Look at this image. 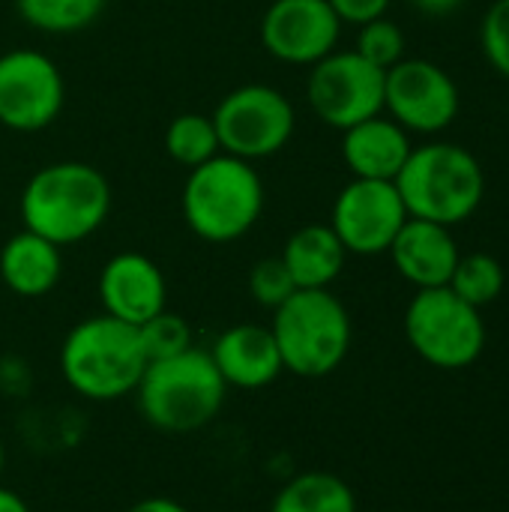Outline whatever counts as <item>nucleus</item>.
<instances>
[{
	"mask_svg": "<svg viewBox=\"0 0 509 512\" xmlns=\"http://www.w3.org/2000/svg\"><path fill=\"white\" fill-rule=\"evenodd\" d=\"M384 69L372 66L354 48L318 60L306 81V99L315 117L333 129H351L360 120L384 114Z\"/></svg>",
	"mask_w": 509,
	"mask_h": 512,
	"instance_id": "9",
	"label": "nucleus"
},
{
	"mask_svg": "<svg viewBox=\"0 0 509 512\" xmlns=\"http://www.w3.org/2000/svg\"><path fill=\"white\" fill-rule=\"evenodd\" d=\"M66 84L57 63L33 48L0 54V126L39 132L63 111Z\"/></svg>",
	"mask_w": 509,
	"mask_h": 512,
	"instance_id": "11",
	"label": "nucleus"
},
{
	"mask_svg": "<svg viewBox=\"0 0 509 512\" xmlns=\"http://www.w3.org/2000/svg\"><path fill=\"white\" fill-rule=\"evenodd\" d=\"M147 363L138 327L105 312L75 324L60 345L63 381L90 402H117L135 393Z\"/></svg>",
	"mask_w": 509,
	"mask_h": 512,
	"instance_id": "2",
	"label": "nucleus"
},
{
	"mask_svg": "<svg viewBox=\"0 0 509 512\" xmlns=\"http://www.w3.org/2000/svg\"><path fill=\"white\" fill-rule=\"evenodd\" d=\"M279 258L297 288H330L345 270L348 249L330 225H303L288 237Z\"/></svg>",
	"mask_w": 509,
	"mask_h": 512,
	"instance_id": "19",
	"label": "nucleus"
},
{
	"mask_svg": "<svg viewBox=\"0 0 509 512\" xmlns=\"http://www.w3.org/2000/svg\"><path fill=\"white\" fill-rule=\"evenodd\" d=\"M210 117L222 153L246 162L279 153L297 126L291 99L270 84H243L225 93Z\"/></svg>",
	"mask_w": 509,
	"mask_h": 512,
	"instance_id": "8",
	"label": "nucleus"
},
{
	"mask_svg": "<svg viewBox=\"0 0 509 512\" xmlns=\"http://www.w3.org/2000/svg\"><path fill=\"white\" fill-rule=\"evenodd\" d=\"M270 333L285 372L297 378H327L351 351V315L330 288H297L273 309Z\"/></svg>",
	"mask_w": 509,
	"mask_h": 512,
	"instance_id": "6",
	"label": "nucleus"
},
{
	"mask_svg": "<svg viewBox=\"0 0 509 512\" xmlns=\"http://www.w3.org/2000/svg\"><path fill=\"white\" fill-rule=\"evenodd\" d=\"M108 0H15L18 15L42 33H78L90 27Z\"/></svg>",
	"mask_w": 509,
	"mask_h": 512,
	"instance_id": "21",
	"label": "nucleus"
},
{
	"mask_svg": "<svg viewBox=\"0 0 509 512\" xmlns=\"http://www.w3.org/2000/svg\"><path fill=\"white\" fill-rule=\"evenodd\" d=\"M0 512H30V507H27V501L18 492L0 486Z\"/></svg>",
	"mask_w": 509,
	"mask_h": 512,
	"instance_id": "31",
	"label": "nucleus"
},
{
	"mask_svg": "<svg viewBox=\"0 0 509 512\" xmlns=\"http://www.w3.org/2000/svg\"><path fill=\"white\" fill-rule=\"evenodd\" d=\"M408 210L393 180H363L354 177L333 201L330 228L348 249V255H384L402 225Z\"/></svg>",
	"mask_w": 509,
	"mask_h": 512,
	"instance_id": "12",
	"label": "nucleus"
},
{
	"mask_svg": "<svg viewBox=\"0 0 509 512\" xmlns=\"http://www.w3.org/2000/svg\"><path fill=\"white\" fill-rule=\"evenodd\" d=\"M405 336L417 357L435 369H468L486 348V324L477 306L456 291L423 288L405 309Z\"/></svg>",
	"mask_w": 509,
	"mask_h": 512,
	"instance_id": "7",
	"label": "nucleus"
},
{
	"mask_svg": "<svg viewBox=\"0 0 509 512\" xmlns=\"http://www.w3.org/2000/svg\"><path fill=\"white\" fill-rule=\"evenodd\" d=\"M210 360L222 381L240 390H261L285 372L276 339L270 327L261 324H234L222 330L210 348Z\"/></svg>",
	"mask_w": 509,
	"mask_h": 512,
	"instance_id": "16",
	"label": "nucleus"
},
{
	"mask_svg": "<svg viewBox=\"0 0 509 512\" xmlns=\"http://www.w3.org/2000/svg\"><path fill=\"white\" fill-rule=\"evenodd\" d=\"M297 291L282 258H261L249 273V294L264 309H279Z\"/></svg>",
	"mask_w": 509,
	"mask_h": 512,
	"instance_id": "26",
	"label": "nucleus"
},
{
	"mask_svg": "<svg viewBox=\"0 0 509 512\" xmlns=\"http://www.w3.org/2000/svg\"><path fill=\"white\" fill-rule=\"evenodd\" d=\"M138 333H141V345H144L147 360H165V357H174V354H183L192 348L189 321L168 312V309H162L147 324H141Z\"/></svg>",
	"mask_w": 509,
	"mask_h": 512,
	"instance_id": "25",
	"label": "nucleus"
},
{
	"mask_svg": "<svg viewBox=\"0 0 509 512\" xmlns=\"http://www.w3.org/2000/svg\"><path fill=\"white\" fill-rule=\"evenodd\" d=\"M462 96L447 69L432 60L402 57L384 75V111L405 132L438 135L459 117Z\"/></svg>",
	"mask_w": 509,
	"mask_h": 512,
	"instance_id": "10",
	"label": "nucleus"
},
{
	"mask_svg": "<svg viewBox=\"0 0 509 512\" xmlns=\"http://www.w3.org/2000/svg\"><path fill=\"white\" fill-rule=\"evenodd\" d=\"M270 512H357V498L342 477L330 471H306L276 492Z\"/></svg>",
	"mask_w": 509,
	"mask_h": 512,
	"instance_id": "20",
	"label": "nucleus"
},
{
	"mask_svg": "<svg viewBox=\"0 0 509 512\" xmlns=\"http://www.w3.org/2000/svg\"><path fill=\"white\" fill-rule=\"evenodd\" d=\"M480 48L495 72L509 78V0H495L480 24Z\"/></svg>",
	"mask_w": 509,
	"mask_h": 512,
	"instance_id": "27",
	"label": "nucleus"
},
{
	"mask_svg": "<svg viewBox=\"0 0 509 512\" xmlns=\"http://www.w3.org/2000/svg\"><path fill=\"white\" fill-rule=\"evenodd\" d=\"M180 210L189 231L204 243H234L264 213V180L252 162L216 153L204 165L189 168Z\"/></svg>",
	"mask_w": 509,
	"mask_h": 512,
	"instance_id": "5",
	"label": "nucleus"
},
{
	"mask_svg": "<svg viewBox=\"0 0 509 512\" xmlns=\"http://www.w3.org/2000/svg\"><path fill=\"white\" fill-rule=\"evenodd\" d=\"M126 512H189L180 501L174 498H165V495H153V498H144L138 504H132Z\"/></svg>",
	"mask_w": 509,
	"mask_h": 512,
	"instance_id": "29",
	"label": "nucleus"
},
{
	"mask_svg": "<svg viewBox=\"0 0 509 512\" xmlns=\"http://www.w3.org/2000/svg\"><path fill=\"white\" fill-rule=\"evenodd\" d=\"M327 3L333 6L342 24H357V27L381 18L390 6V0H327Z\"/></svg>",
	"mask_w": 509,
	"mask_h": 512,
	"instance_id": "28",
	"label": "nucleus"
},
{
	"mask_svg": "<svg viewBox=\"0 0 509 512\" xmlns=\"http://www.w3.org/2000/svg\"><path fill=\"white\" fill-rule=\"evenodd\" d=\"M504 267L495 255L486 252H471V255H459V264L450 276V291H456L465 303L483 309L489 303H495L504 291Z\"/></svg>",
	"mask_w": 509,
	"mask_h": 512,
	"instance_id": "23",
	"label": "nucleus"
},
{
	"mask_svg": "<svg viewBox=\"0 0 509 512\" xmlns=\"http://www.w3.org/2000/svg\"><path fill=\"white\" fill-rule=\"evenodd\" d=\"M165 150L174 162H180L186 168H198L207 159H213L216 153H222L213 117H207V114L174 117L171 126L165 129Z\"/></svg>",
	"mask_w": 509,
	"mask_h": 512,
	"instance_id": "22",
	"label": "nucleus"
},
{
	"mask_svg": "<svg viewBox=\"0 0 509 512\" xmlns=\"http://www.w3.org/2000/svg\"><path fill=\"white\" fill-rule=\"evenodd\" d=\"M411 150V132L384 114L360 120L342 132V159L348 171L363 180H396Z\"/></svg>",
	"mask_w": 509,
	"mask_h": 512,
	"instance_id": "17",
	"label": "nucleus"
},
{
	"mask_svg": "<svg viewBox=\"0 0 509 512\" xmlns=\"http://www.w3.org/2000/svg\"><path fill=\"white\" fill-rule=\"evenodd\" d=\"M387 252H390L399 276L405 282H411L417 291L450 285V276L462 255L447 225L411 219V216Z\"/></svg>",
	"mask_w": 509,
	"mask_h": 512,
	"instance_id": "15",
	"label": "nucleus"
},
{
	"mask_svg": "<svg viewBox=\"0 0 509 512\" xmlns=\"http://www.w3.org/2000/svg\"><path fill=\"white\" fill-rule=\"evenodd\" d=\"M342 21L327 0H273L261 18V45L282 63L315 66L336 51Z\"/></svg>",
	"mask_w": 509,
	"mask_h": 512,
	"instance_id": "13",
	"label": "nucleus"
},
{
	"mask_svg": "<svg viewBox=\"0 0 509 512\" xmlns=\"http://www.w3.org/2000/svg\"><path fill=\"white\" fill-rule=\"evenodd\" d=\"M60 273H63L60 246L27 228L12 234L0 249V279L18 297L27 300L45 297L48 291L57 288Z\"/></svg>",
	"mask_w": 509,
	"mask_h": 512,
	"instance_id": "18",
	"label": "nucleus"
},
{
	"mask_svg": "<svg viewBox=\"0 0 509 512\" xmlns=\"http://www.w3.org/2000/svg\"><path fill=\"white\" fill-rule=\"evenodd\" d=\"M3 468H6V450H3V441H0V477H3Z\"/></svg>",
	"mask_w": 509,
	"mask_h": 512,
	"instance_id": "32",
	"label": "nucleus"
},
{
	"mask_svg": "<svg viewBox=\"0 0 509 512\" xmlns=\"http://www.w3.org/2000/svg\"><path fill=\"white\" fill-rule=\"evenodd\" d=\"M393 183L411 219H426L447 228L471 219L486 195L480 159L450 141L414 147Z\"/></svg>",
	"mask_w": 509,
	"mask_h": 512,
	"instance_id": "4",
	"label": "nucleus"
},
{
	"mask_svg": "<svg viewBox=\"0 0 509 512\" xmlns=\"http://www.w3.org/2000/svg\"><path fill=\"white\" fill-rule=\"evenodd\" d=\"M18 207L27 231L63 249L102 228L111 210V186L87 162H54L24 183Z\"/></svg>",
	"mask_w": 509,
	"mask_h": 512,
	"instance_id": "1",
	"label": "nucleus"
},
{
	"mask_svg": "<svg viewBox=\"0 0 509 512\" xmlns=\"http://www.w3.org/2000/svg\"><path fill=\"white\" fill-rule=\"evenodd\" d=\"M225 396L228 384L210 360V351L195 345L183 354L150 360L135 387L141 417L153 429L171 435H189L213 423Z\"/></svg>",
	"mask_w": 509,
	"mask_h": 512,
	"instance_id": "3",
	"label": "nucleus"
},
{
	"mask_svg": "<svg viewBox=\"0 0 509 512\" xmlns=\"http://www.w3.org/2000/svg\"><path fill=\"white\" fill-rule=\"evenodd\" d=\"M99 300L105 315L141 327L168 303V285L153 258L141 252H117L99 273Z\"/></svg>",
	"mask_w": 509,
	"mask_h": 512,
	"instance_id": "14",
	"label": "nucleus"
},
{
	"mask_svg": "<svg viewBox=\"0 0 509 512\" xmlns=\"http://www.w3.org/2000/svg\"><path fill=\"white\" fill-rule=\"evenodd\" d=\"M354 51L360 57H366L372 66H378V69L387 72L390 66H396L405 57V33L399 30L396 21H390L387 15H381L375 21L360 24Z\"/></svg>",
	"mask_w": 509,
	"mask_h": 512,
	"instance_id": "24",
	"label": "nucleus"
},
{
	"mask_svg": "<svg viewBox=\"0 0 509 512\" xmlns=\"http://www.w3.org/2000/svg\"><path fill=\"white\" fill-rule=\"evenodd\" d=\"M414 9H420L423 15H432V18H441V15H453L465 0H411Z\"/></svg>",
	"mask_w": 509,
	"mask_h": 512,
	"instance_id": "30",
	"label": "nucleus"
}]
</instances>
